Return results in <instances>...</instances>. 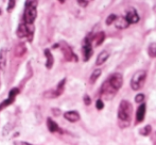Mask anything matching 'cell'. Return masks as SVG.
<instances>
[{
  "instance_id": "obj_1",
  "label": "cell",
  "mask_w": 156,
  "mask_h": 145,
  "mask_svg": "<svg viewBox=\"0 0 156 145\" xmlns=\"http://www.w3.org/2000/svg\"><path fill=\"white\" fill-rule=\"evenodd\" d=\"M133 117V105L127 100H121L118 109V124L121 128H126L131 125Z\"/></svg>"
},
{
  "instance_id": "obj_2",
  "label": "cell",
  "mask_w": 156,
  "mask_h": 145,
  "mask_svg": "<svg viewBox=\"0 0 156 145\" xmlns=\"http://www.w3.org/2000/svg\"><path fill=\"white\" fill-rule=\"evenodd\" d=\"M37 2L34 1H27L26 2L25 13H23V20L27 25H33L34 20L37 16V9H36Z\"/></svg>"
},
{
  "instance_id": "obj_3",
  "label": "cell",
  "mask_w": 156,
  "mask_h": 145,
  "mask_svg": "<svg viewBox=\"0 0 156 145\" xmlns=\"http://www.w3.org/2000/svg\"><path fill=\"white\" fill-rule=\"evenodd\" d=\"M147 78V72L144 69L137 71L134 74V76L131 79V87L134 91H139L140 89H142L146 82Z\"/></svg>"
},
{
  "instance_id": "obj_4",
  "label": "cell",
  "mask_w": 156,
  "mask_h": 145,
  "mask_svg": "<svg viewBox=\"0 0 156 145\" xmlns=\"http://www.w3.org/2000/svg\"><path fill=\"white\" fill-rule=\"evenodd\" d=\"M106 83L114 90L115 92H118L121 89L122 84H123V77L119 72H114L108 77V79H106Z\"/></svg>"
},
{
  "instance_id": "obj_5",
  "label": "cell",
  "mask_w": 156,
  "mask_h": 145,
  "mask_svg": "<svg viewBox=\"0 0 156 145\" xmlns=\"http://www.w3.org/2000/svg\"><path fill=\"white\" fill-rule=\"evenodd\" d=\"M65 83H66V78H64L63 80H61L60 82H58V84L55 87V89L46 91L45 93H44V97L48 98V99H51V98H56V97H58V96H61L64 92Z\"/></svg>"
},
{
  "instance_id": "obj_6",
  "label": "cell",
  "mask_w": 156,
  "mask_h": 145,
  "mask_svg": "<svg viewBox=\"0 0 156 145\" xmlns=\"http://www.w3.org/2000/svg\"><path fill=\"white\" fill-rule=\"evenodd\" d=\"M33 33H34V28L33 25H27L25 23H21L17 29V36L23 39V37H28L29 42L32 41Z\"/></svg>"
},
{
  "instance_id": "obj_7",
  "label": "cell",
  "mask_w": 156,
  "mask_h": 145,
  "mask_svg": "<svg viewBox=\"0 0 156 145\" xmlns=\"http://www.w3.org/2000/svg\"><path fill=\"white\" fill-rule=\"evenodd\" d=\"M60 46H61V49H62L63 54H64V57H65L66 61H74V62L78 61V57H76V54L72 51V49H71L70 46H68L65 42L61 43Z\"/></svg>"
},
{
  "instance_id": "obj_8",
  "label": "cell",
  "mask_w": 156,
  "mask_h": 145,
  "mask_svg": "<svg viewBox=\"0 0 156 145\" xmlns=\"http://www.w3.org/2000/svg\"><path fill=\"white\" fill-rule=\"evenodd\" d=\"M94 54V49H93V45H91V41L86 37L83 42V56H84V61L87 62L89 59L91 58Z\"/></svg>"
},
{
  "instance_id": "obj_9",
  "label": "cell",
  "mask_w": 156,
  "mask_h": 145,
  "mask_svg": "<svg viewBox=\"0 0 156 145\" xmlns=\"http://www.w3.org/2000/svg\"><path fill=\"white\" fill-rule=\"evenodd\" d=\"M101 94H102V96L105 99L111 100V99H113L114 96L117 94V92L114 91V90L107 84L106 81H104V83H103L102 87H101Z\"/></svg>"
},
{
  "instance_id": "obj_10",
  "label": "cell",
  "mask_w": 156,
  "mask_h": 145,
  "mask_svg": "<svg viewBox=\"0 0 156 145\" xmlns=\"http://www.w3.org/2000/svg\"><path fill=\"white\" fill-rule=\"evenodd\" d=\"M124 18L126 19V21H127L129 25V24H137L140 19L137 11H136L134 8H131L129 11H127V13H126V15H125Z\"/></svg>"
},
{
  "instance_id": "obj_11",
  "label": "cell",
  "mask_w": 156,
  "mask_h": 145,
  "mask_svg": "<svg viewBox=\"0 0 156 145\" xmlns=\"http://www.w3.org/2000/svg\"><path fill=\"white\" fill-rule=\"evenodd\" d=\"M146 110H147V106L146 104H141L137 109V112H136V123L139 124V123H142L144 121V116H146Z\"/></svg>"
},
{
  "instance_id": "obj_12",
  "label": "cell",
  "mask_w": 156,
  "mask_h": 145,
  "mask_svg": "<svg viewBox=\"0 0 156 145\" xmlns=\"http://www.w3.org/2000/svg\"><path fill=\"white\" fill-rule=\"evenodd\" d=\"M6 61H8V50L6 48H1L0 49V69L2 72H4L6 69Z\"/></svg>"
},
{
  "instance_id": "obj_13",
  "label": "cell",
  "mask_w": 156,
  "mask_h": 145,
  "mask_svg": "<svg viewBox=\"0 0 156 145\" xmlns=\"http://www.w3.org/2000/svg\"><path fill=\"white\" fill-rule=\"evenodd\" d=\"M64 117L71 123H76L80 121V114L76 111H67L64 113Z\"/></svg>"
},
{
  "instance_id": "obj_14",
  "label": "cell",
  "mask_w": 156,
  "mask_h": 145,
  "mask_svg": "<svg viewBox=\"0 0 156 145\" xmlns=\"http://www.w3.org/2000/svg\"><path fill=\"white\" fill-rule=\"evenodd\" d=\"M47 127L49 129L50 132H62V129L58 127V125L52 120L51 117H48L47 118Z\"/></svg>"
},
{
  "instance_id": "obj_15",
  "label": "cell",
  "mask_w": 156,
  "mask_h": 145,
  "mask_svg": "<svg viewBox=\"0 0 156 145\" xmlns=\"http://www.w3.org/2000/svg\"><path fill=\"white\" fill-rule=\"evenodd\" d=\"M45 56H46V58H47V61H46V67H47L48 69H52V66H53V64H54V58H53V56H52V54H51V51H50L49 49H45Z\"/></svg>"
},
{
  "instance_id": "obj_16",
  "label": "cell",
  "mask_w": 156,
  "mask_h": 145,
  "mask_svg": "<svg viewBox=\"0 0 156 145\" xmlns=\"http://www.w3.org/2000/svg\"><path fill=\"white\" fill-rule=\"evenodd\" d=\"M26 52H27V47H26V44L25 43H20L18 44V45L15 47V57H18V58H20V57L25 56Z\"/></svg>"
},
{
  "instance_id": "obj_17",
  "label": "cell",
  "mask_w": 156,
  "mask_h": 145,
  "mask_svg": "<svg viewBox=\"0 0 156 145\" xmlns=\"http://www.w3.org/2000/svg\"><path fill=\"white\" fill-rule=\"evenodd\" d=\"M108 57H109V54L107 51H105V50H103L102 52H100L99 54V56H98V58H97V60H96V65H102V64H104L105 62L107 61V59H108Z\"/></svg>"
},
{
  "instance_id": "obj_18",
  "label": "cell",
  "mask_w": 156,
  "mask_h": 145,
  "mask_svg": "<svg viewBox=\"0 0 156 145\" xmlns=\"http://www.w3.org/2000/svg\"><path fill=\"white\" fill-rule=\"evenodd\" d=\"M104 39H105V33L103 31H100L96 35H94L93 39H90V41H94V45L96 46H100L104 42Z\"/></svg>"
},
{
  "instance_id": "obj_19",
  "label": "cell",
  "mask_w": 156,
  "mask_h": 145,
  "mask_svg": "<svg viewBox=\"0 0 156 145\" xmlns=\"http://www.w3.org/2000/svg\"><path fill=\"white\" fill-rule=\"evenodd\" d=\"M127 27H129V24H127L126 19L124 17H119V18L117 17V19H116V28L122 30V29H126Z\"/></svg>"
},
{
  "instance_id": "obj_20",
  "label": "cell",
  "mask_w": 156,
  "mask_h": 145,
  "mask_svg": "<svg viewBox=\"0 0 156 145\" xmlns=\"http://www.w3.org/2000/svg\"><path fill=\"white\" fill-rule=\"evenodd\" d=\"M101 72H102L101 69H96V71L93 72V74L90 75V78H89V82H90L91 84H94V83L98 80L99 77L101 76Z\"/></svg>"
},
{
  "instance_id": "obj_21",
  "label": "cell",
  "mask_w": 156,
  "mask_h": 145,
  "mask_svg": "<svg viewBox=\"0 0 156 145\" xmlns=\"http://www.w3.org/2000/svg\"><path fill=\"white\" fill-rule=\"evenodd\" d=\"M14 102H15V98H8V99L3 100V102L0 104V111H1V110H3L4 108H6V107L11 106V105H12Z\"/></svg>"
},
{
  "instance_id": "obj_22",
  "label": "cell",
  "mask_w": 156,
  "mask_h": 145,
  "mask_svg": "<svg viewBox=\"0 0 156 145\" xmlns=\"http://www.w3.org/2000/svg\"><path fill=\"white\" fill-rule=\"evenodd\" d=\"M148 54L152 58H156V43H152L149 45L148 48Z\"/></svg>"
},
{
  "instance_id": "obj_23",
  "label": "cell",
  "mask_w": 156,
  "mask_h": 145,
  "mask_svg": "<svg viewBox=\"0 0 156 145\" xmlns=\"http://www.w3.org/2000/svg\"><path fill=\"white\" fill-rule=\"evenodd\" d=\"M151 131H152V127H151L150 125H147V126H144V128L140 129L139 133L141 136H149L151 133Z\"/></svg>"
},
{
  "instance_id": "obj_24",
  "label": "cell",
  "mask_w": 156,
  "mask_h": 145,
  "mask_svg": "<svg viewBox=\"0 0 156 145\" xmlns=\"http://www.w3.org/2000/svg\"><path fill=\"white\" fill-rule=\"evenodd\" d=\"M116 19H117V15L116 14H109L108 16H107L106 20H105V24H106L107 26L112 25L113 23H115Z\"/></svg>"
},
{
  "instance_id": "obj_25",
  "label": "cell",
  "mask_w": 156,
  "mask_h": 145,
  "mask_svg": "<svg viewBox=\"0 0 156 145\" xmlns=\"http://www.w3.org/2000/svg\"><path fill=\"white\" fill-rule=\"evenodd\" d=\"M19 89L18 87H13L12 90L10 91V93H9V98H15L16 97V95H18L19 94Z\"/></svg>"
},
{
  "instance_id": "obj_26",
  "label": "cell",
  "mask_w": 156,
  "mask_h": 145,
  "mask_svg": "<svg viewBox=\"0 0 156 145\" xmlns=\"http://www.w3.org/2000/svg\"><path fill=\"white\" fill-rule=\"evenodd\" d=\"M15 4H16V1H14V0H11V1H9V6H8V8H6V12H8V13L12 12L13 9L15 8Z\"/></svg>"
},
{
  "instance_id": "obj_27",
  "label": "cell",
  "mask_w": 156,
  "mask_h": 145,
  "mask_svg": "<svg viewBox=\"0 0 156 145\" xmlns=\"http://www.w3.org/2000/svg\"><path fill=\"white\" fill-rule=\"evenodd\" d=\"M144 94H137L136 95V97H135V102H137V104H140V102H144Z\"/></svg>"
},
{
  "instance_id": "obj_28",
  "label": "cell",
  "mask_w": 156,
  "mask_h": 145,
  "mask_svg": "<svg viewBox=\"0 0 156 145\" xmlns=\"http://www.w3.org/2000/svg\"><path fill=\"white\" fill-rule=\"evenodd\" d=\"M96 107L98 110H102L103 108H104V104H103L102 99H98L96 102Z\"/></svg>"
},
{
  "instance_id": "obj_29",
  "label": "cell",
  "mask_w": 156,
  "mask_h": 145,
  "mask_svg": "<svg viewBox=\"0 0 156 145\" xmlns=\"http://www.w3.org/2000/svg\"><path fill=\"white\" fill-rule=\"evenodd\" d=\"M78 4L82 8H86L89 4V1H85V0H78Z\"/></svg>"
},
{
  "instance_id": "obj_30",
  "label": "cell",
  "mask_w": 156,
  "mask_h": 145,
  "mask_svg": "<svg viewBox=\"0 0 156 145\" xmlns=\"http://www.w3.org/2000/svg\"><path fill=\"white\" fill-rule=\"evenodd\" d=\"M84 104L86 105V106H89V105L91 104V99H90V97H89L88 95L84 96Z\"/></svg>"
},
{
  "instance_id": "obj_31",
  "label": "cell",
  "mask_w": 156,
  "mask_h": 145,
  "mask_svg": "<svg viewBox=\"0 0 156 145\" xmlns=\"http://www.w3.org/2000/svg\"><path fill=\"white\" fill-rule=\"evenodd\" d=\"M52 112H53L55 115H58V114H61V111L58 109H56V108H53L52 109Z\"/></svg>"
},
{
  "instance_id": "obj_32",
  "label": "cell",
  "mask_w": 156,
  "mask_h": 145,
  "mask_svg": "<svg viewBox=\"0 0 156 145\" xmlns=\"http://www.w3.org/2000/svg\"><path fill=\"white\" fill-rule=\"evenodd\" d=\"M15 145H32V144L27 143V142H15Z\"/></svg>"
}]
</instances>
